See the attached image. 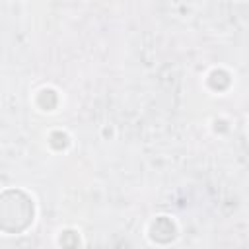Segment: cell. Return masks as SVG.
<instances>
[]
</instances>
